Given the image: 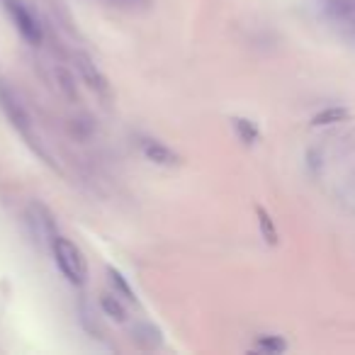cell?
Listing matches in <instances>:
<instances>
[{"label": "cell", "mask_w": 355, "mask_h": 355, "mask_svg": "<svg viewBox=\"0 0 355 355\" xmlns=\"http://www.w3.org/2000/svg\"><path fill=\"white\" fill-rule=\"evenodd\" d=\"M100 306H103V311L110 319L119 321V324L127 321V306L122 304L117 292H103V295H100Z\"/></svg>", "instance_id": "obj_6"}, {"label": "cell", "mask_w": 355, "mask_h": 355, "mask_svg": "<svg viewBox=\"0 0 355 355\" xmlns=\"http://www.w3.org/2000/svg\"><path fill=\"white\" fill-rule=\"evenodd\" d=\"M141 153L146 156V161L156 163V166H166V168H173L180 163L178 153L173 148H168L166 144L156 141V139H141Z\"/></svg>", "instance_id": "obj_5"}, {"label": "cell", "mask_w": 355, "mask_h": 355, "mask_svg": "<svg viewBox=\"0 0 355 355\" xmlns=\"http://www.w3.org/2000/svg\"><path fill=\"white\" fill-rule=\"evenodd\" d=\"M3 6H6L8 15H10L12 25L17 27V32L22 35V40L30 42V44H42L44 40V32H42V25L35 15H32L30 8L22 3V0H3Z\"/></svg>", "instance_id": "obj_2"}, {"label": "cell", "mask_w": 355, "mask_h": 355, "mask_svg": "<svg viewBox=\"0 0 355 355\" xmlns=\"http://www.w3.org/2000/svg\"><path fill=\"white\" fill-rule=\"evenodd\" d=\"M73 61H76V69H78L80 78H83L85 83L95 90V93H100V95H105V98H107V95H110V80H107V76H105L103 71L93 64V59H90V56H85V54H76Z\"/></svg>", "instance_id": "obj_3"}, {"label": "cell", "mask_w": 355, "mask_h": 355, "mask_svg": "<svg viewBox=\"0 0 355 355\" xmlns=\"http://www.w3.org/2000/svg\"><path fill=\"white\" fill-rule=\"evenodd\" d=\"M256 212H258V222H261V232H263V236H266V241L275 243L277 241V232H275V224H272V219L268 217V212L263 207H258Z\"/></svg>", "instance_id": "obj_9"}, {"label": "cell", "mask_w": 355, "mask_h": 355, "mask_svg": "<svg viewBox=\"0 0 355 355\" xmlns=\"http://www.w3.org/2000/svg\"><path fill=\"white\" fill-rule=\"evenodd\" d=\"M348 117V110L343 107H329L324 112H319L314 117V124H334V122H340V119Z\"/></svg>", "instance_id": "obj_10"}, {"label": "cell", "mask_w": 355, "mask_h": 355, "mask_svg": "<svg viewBox=\"0 0 355 355\" xmlns=\"http://www.w3.org/2000/svg\"><path fill=\"white\" fill-rule=\"evenodd\" d=\"M51 253H54L56 266L64 272L66 280L73 282V285H83L85 277H88V261H85L83 251L71 239L56 234L51 239Z\"/></svg>", "instance_id": "obj_1"}, {"label": "cell", "mask_w": 355, "mask_h": 355, "mask_svg": "<svg viewBox=\"0 0 355 355\" xmlns=\"http://www.w3.org/2000/svg\"><path fill=\"white\" fill-rule=\"evenodd\" d=\"M107 275H110V282H112V287H114V292H117V295H122L124 300H129V302L137 300V295H134V290L129 287V282L122 277V272L114 270V268H110Z\"/></svg>", "instance_id": "obj_8"}, {"label": "cell", "mask_w": 355, "mask_h": 355, "mask_svg": "<svg viewBox=\"0 0 355 355\" xmlns=\"http://www.w3.org/2000/svg\"><path fill=\"white\" fill-rule=\"evenodd\" d=\"M234 124H236L239 134H241V139L246 144H251V141H256V139H258V129L253 127L248 119H234Z\"/></svg>", "instance_id": "obj_12"}, {"label": "cell", "mask_w": 355, "mask_h": 355, "mask_svg": "<svg viewBox=\"0 0 355 355\" xmlns=\"http://www.w3.org/2000/svg\"><path fill=\"white\" fill-rule=\"evenodd\" d=\"M132 334H134V340L144 343L146 348H156V345H161V331H158L156 326H151V324L134 326Z\"/></svg>", "instance_id": "obj_7"}, {"label": "cell", "mask_w": 355, "mask_h": 355, "mask_svg": "<svg viewBox=\"0 0 355 355\" xmlns=\"http://www.w3.org/2000/svg\"><path fill=\"white\" fill-rule=\"evenodd\" d=\"M256 348L263 350V353H280V350H285V340L277 338V336H261Z\"/></svg>", "instance_id": "obj_11"}, {"label": "cell", "mask_w": 355, "mask_h": 355, "mask_svg": "<svg viewBox=\"0 0 355 355\" xmlns=\"http://www.w3.org/2000/svg\"><path fill=\"white\" fill-rule=\"evenodd\" d=\"M0 107L8 114V119L12 122V127L27 132L30 129V117H27L25 107L20 105V100L12 95V90H8L6 85H0Z\"/></svg>", "instance_id": "obj_4"}]
</instances>
